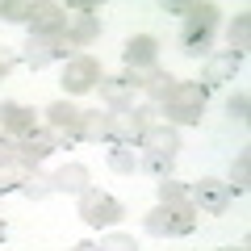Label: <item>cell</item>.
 Segmentation results:
<instances>
[{
    "mask_svg": "<svg viewBox=\"0 0 251 251\" xmlns=\"http://www.w3.org/2000/svg\"><path fill=\"white\" fill-rule=\"evenodd\" d=\"M147 234L155 239H180V234H193L197 230V205L193 201H180V205H159L143 218Z\"/></svg>",
    "mask_w": 251,
    "mask_h": 251,
    "instance_id": "obj_1",
    "label": "cell"
},
{
    "mask_svg": "<svg viewBox=\"0 0 251 251\" xmlns=\"http://www.w3.org/2000/svg\"><path fill=\"white\" fill-rule=\"evenodd\" d=\"M218 4H193L184 17V25H180V50L184 54H201L209 50V42H214V29H218Z\"/></svg>",
    "mask_w": 251,
    "mask_h": 251,
    "instance_id": "obj_2",
    "label": "cell"
},
{
    "mask_svg": "<svg viewBox=\"0 0 251 251\" xmlns=\"http://www.w3.org/2000/svg\"><path fill=\"white\" fill-rule=\"evenodd\" d=\"M205 100H209L205 84H176L172 97L163 100V113H168V122H176V126H193V122H201V113H205Z\"/></svg>",
    "mask_w": 251,
    "mask_h": 251,
    "instance_id": "obj_3",
    "label": "cell"
},
{
    "mask_svg": "<svg viewBox=\"0 0 251 251\" xmlns=\"http://www.w3.org/2000/svg\"><path fill=\"white\" fill-rule=\"evenodd\" d=\"M155 126V109H126V113H109V143L113 147H134L143 134Z\"/></svg>",
    "mask_w": 251,
    "mask_h": 251,
    "instance_id": "obj_4",
    "label": "cell"
},
{
    "mask_svg": "<svg viewBox=\"0 0 251 251\" xmlns=\"http://www.w3.org/2000/svg\"><path fill=\"white\" fill-rule=\"evenodd\" d=\"M46 126H50V134H54L59 147L80 143V109H75L72 100H54V105L46 109Z\"/></svg>",
    "mask_w": 251,
    "mask_h": 251,
    "instance_id": "obj_5",
    "label": "cell"
},
{
    "mask_svg": "<svg viewBox=\"0 0 251 251\" xmlns=\"http://www.w3.org/2000/svg\"><path fill=\"white\" fill-rule=\"evenodd\" d=\"M80 218L88 226H113L122 218V205L109 193H100V188H84L80 193Z\"/></svg>",
    "mask_w": 251,
    "mask_h": 251,
    "instance_id": "obj_6",
    "label": "cell"
},
{
    "mask_svg": "<svg viewBox=\"0 0 251 251\" xmlns=\"http://www.w3.org/2000/svg\"><path fill=\"white\" fill-rule=\"evenodd\" d=\"M100 84V63L92 59V54H75L67 67H63V88L72 92V97H80V92H92Z\"/></svg>",
    "mask_w": 251,
    "mask_h": 251,
    "instance_id": "obj_7",
    "label": "cell"
},
{
    "mask_svg": "<svg viewBox=\"0 0 251 251\" xmlns=\"http://www.w3.org/2000/svg\"><path fill=\"white\" fill-rule=\"evenodd\" d=\"M188 201H193L197 209H205V214H226V205L234 201V188L205 176V180H197V184L188 188Z\"/></svg>",
    "mask_w": 251,
    "mask_h": 251,
    "instance_id": "obj_8",
    "label": "cell"
},
{
    "mask_svg": "<svg viewBox=\"0 0 251 251\" xmlns=\"http://www.w3.org/2000/svg\"><path fill=\"white\" fill-rule=\"evenodd\" d=\"M0 130H4V134L9 138H25V134H34L38 130V113L29 105H17V100H4V105H0Z\"/></svg>",
    "mask_w": 251,
    "mask_h": 251,
    "instance_id": "obj_9",
    "label": "cell"
},
{
    "mask_svg": "<svg viewBox=\"0 0 251 251\" xmlns=\"http://www.w3.org/2000/svg\"><path fill=\"white\" fill-rule=\"evenodd\" d=\"M63 29H67L63 4H34V13H29V34L34 38H63Z\"/></svg>",
    "mask_w": 251,
    "mask_h": 251,
    "instance_id": "obj_10",
    "label": "cell"
},
{
    "mask_svg": "<svg viewBox=\"0 0 251 251\" xmlns=\"http://www.w3.org/2000/svg\"><path fill=\"white\" fill-rule=\"evenodd\" d=\"M126 80L134 84V88H143L147 97L155 100V105H163V100L172 97V88H176V80H172V75L163 72V67H143V72H130Z\"/></svg>",
    "mask_w": 251,
    "mask_h": 251,
    "instance_id": "obj_11",
    "label": "cell"
},
{
    "mask_svg": "<svg viewBox=\"0 0 251 251\" xmlns=\"http://www.w3.org/2000/svg\"><path fill=\"white\" fill-rule=\"evenodd\" d=\"M50 151H59V143H54L50 130H34V134H25V138L17 143V159L29 163V168H38V163H42Z\"/></svg>",
    "mask_w": 251,
    "mask_h": 251,
    "instance_id": "obj_12",
    "label": "cell"
},
{
    "mask_svg": "<svg viewBox=\"0 0 251 251\" xmlns=\"http://www.w3.org/2000/svg\"><path fill=\"white\" fill-rule=\"evenodd\" d=\"M122 59H126V67H130V72L155 67V59H159V42H155L151 34H138V38H130V42H126Z\"/></svg>",
    "mask_w": 251,
    "mask_h": 251,
    "instance_id": "obj_13",
    "label": "cell"
},
{
    "mask_svg": "<svg viewBox=\"0 0 251 251\" xmlns=\"http://www.w3.org/2000/svg\"><path fill=\"white\" fill-rule=\"evenodd\" d=\"M97 88H100V100H105L113 113H126V109L134 105V84L126 80V75H105Z\"/></svg>",
    "mask_w": 251,
    "mask_h": 251,
    "instance_id": "obj_14",
    "label": "cell"
},
{
    "mask_svg": "<svg viewBox=\"0 0 251 251\" xmlns=\"http://www.w3.org/2000/svg\"><path fill=\"white\" fill-rule=\"evenodd\" d=\"M143 151H147V155H168V159H176L180 134L172 130V126H151V130L143 134Z\"/></svg>",
    "mask_w": 251,
    "mask_h": 251,
    "instance_id": "obj_15",
    "label": "cell"
},
{
    "mask_svg": "<svg viewBox=\"0 0 251 251\" xmlns=\"http://www.w3.org/2000/svg\"><path fill=\"white\" fill-rule=\"evenodd\" d=\"M97 34H100V17H92V13H80V17H67V29H63V38L80 50V46H88V42H97Z\"/></svg>",
    "mask_w": 251,
    "mask_h": 251,
    "instance_id": "obj_16",
    "label": "cell"
},
{
    "mask_svg": "<svg viewBox=\"0 0 251 251\" xmlns=\"http://www.w3.org/2000/svg\"><path fill=\"white\" fill-rule=\"evenodd\" d=\"M54 42L59 38H25V50H21V63L25 67H34V72H42L46 63H54Z\"/></svg>",
    "mask_w": 251,
    "mask_h": 251,
    "instance_id": "obj_17",
    "label": "cell"
},
{
    "mask_svg": "<svg viewBox=\"0 0 251 251\" xmlns=\"http://www.w3.org/2000/svg\"><path fill=\"white\" fill-rule=\"evenodd\" d=\"M50 188H54V193H84V188H88V168H84V163H67V168H59L50 176Z\"/></svg>",
    "mask_w": 251,
    "mask_h": 251,
    "instance_id": "obj_18",
    "label": "cell"
},
{
    "mask_svg": "<svg viewBox=\"0 0 251 251\" xmlns=\"http://www.w3.org/2000/svg\"><path fill=\"white\" fill-rule=\"evenodd\" d=\"M239 54H230V50H226V54H214V59H209L205 63V80H201V84H205V88H214V84H226V80H234V72H239Z\"/></svg>",
    "mask_w": 251,
    "mask_h": 251,
    "instance_id": "obj_19",
    "label": "cell"
},
{
    "mask_svg": "<svg viewBox=\"0 0 251 251\" xmlns=\"http://www.w3.org/2000/svg\"><path fill=\"white\" fill-rule=\"evenodd\" d=\"M80 143H109V113L100 109L80 113Z\"/></svg>",
    "mask_w": 251,
    "mask_h": 251,
    "instance_id": "obj_20",
    "label": "cell"
},
{
    "mask_svg": "<svg viewBox=\"0 0 251 251\" xmlns=\"http://www.w3.org/2000/svg\"><path fill=\"white\" fill-rule=\"evenodd\" d=\"M38 168H29V163L13 159V163H0V193H9V188H21L29 176H34Z\"/></svg>",
    "mask_w": 251,
    "mask_h": 251,
    "instance_id": "obj_21",
    "label": "cell"
},
{
    "mask_svg": "<svg viewBox=\"0 0 251 251\" xmlns=\"http://www.w3.org/2000/svg\"><path fill=\"white\" fill-rule=\"evenodd\" d=\"M247 42H251V13H239L230 25V54H247Z\"/></svg>",
    "mask_w": 251,
    "mask_h": 251,
    "instance_id": "obj_22",
    "label": "cell"
},
{
    "mask_svg": "<svg viewBox=\"0 0 251 251\" xmlns=\"http://www.w3.org/2000/svg\"><path fill=\"white\" fill-rule=\"evenodd\" d=\"M155 193H159V205H180V201H188V184H180V180H159L155 184Z\"/></svg>",
    "mask_w": 251,
    "mask_h": 251,
    "instance_id": "obj_23",
    "label": "cell"
},
{
    "mask_svg": "<svg viewBox=\"0 0 251 251\" xmlns=\"http://www.w3.org/2000/svg\"><path fill=\"white\" fill-rule=\"evenodd\" d=\"M109 168L113 172H134V168H143V159L134 155V147H113L109 151Z\"/></svg>",
    "mask_w": 251,
    "mask_h": 251,
    "instance_id": "obj_24",
    "label": "cell"
},
{
    "mask_svg": "<svg viewBox=\"0 0 251 251\" xmlns=\"http://www.w3.org/2000/svg\"><path fill=\"white\" fill-rule=\"evenodd\" d=\"M29 13H34L29 0H0V17L4 21H29Z\"/></svg>",
    "mask_w": 251,
    "mask_h": 251,
    "instance_id": "obj_25",
    "label": "cell"
},
{
    "mask_svg": "<svg viewBox=\"0 0 251 251\" xmlns=\"http://www.w3.org/2000/svg\"><path fill=\"white\" fill-rule=\"evenodd\" d=\"M46 193H54V188H50V176H38V172L21 184V197H29V201H42Z\"/></svg>",
    "mask_w": 251,
    "mask_h": 251,
    "instance_id": "obj_26",
    "label": "cell"
},
{
    "mask_svg": "<svg viewBox=\"0 0 251 251\" xmlns=\"http://www.w3.org/2000/svg\"><path fill=\"white\" fill-rule=\"evenodd\" d=\"M247 184H251V155L247 151H243L239 155V159H234V197H239V193H247Z\"/></svg>",
    "mask_w": 251,
    "mask_h": 251,
    "instance_id": "obj_27",
    "label": "cell"
},
{
    "mask_svg": "<svg viewBox=\"0 0 251 251\" xmlns=\"http://www.w3.org/2000/svg\"><path fill=\"white\" fill-rule=\"evenodd\" d=\"M172 163H176V159H168V155H143V168L151 172V176H159V180L172 176Z\"/></svg>",
    "mask_w": 251,
    "mask_h": 251,
    "instance_id": "obj_28",
    "label": "cell"
},
{
    "mask_svg": "<svg viewBox=\"0 0 251 251\" xmlns=\"http://www.w3.org/2000/svg\"><path fill=\"white\" fill-rule=\"evenodd\" d=\"M100 251H138V243H134V234H109L100 243Z\"/></svg>",
    "mask_w": 251,
    "mask_h": 251,
    "instance_id": "obj_29",
    "label": "cell"
},
{
    "mask_svg": "<svg viewBox=\"0 0 251 251\" xmlns=\"http://www.w3.org/2000/svg\"><path fill=\"white\" fill-rule=\"evenodd\" d=\"M226 113H230L234 122H247V92H234L230 105H226Z\"/></svg>",
    "mask_w": 251,
    "mask_h": 251,
    "instance_id": "obj_30",
    "label": "cell"
},
{
    "mask_svg": "<svg viewBox=\"0 0 251 251\" xmlns=\"http://www.w3.org/2000/svg\"><path fill=\"white\" fill-rule=\"evenodd\" d=\"M13 159H17V138L0 134V163H13Z\"/></svg>",
    "mask_w": 251,
    "mask_h": 251,
    "instance_id": "obj_31",
    "label": "cell"
},
{
    "mask_svg": "<svg viewBox=\"0 0 251 251\" xmlns=\"http://www.w3.org/2000/svg\"><path fill=\"white\" fill-rule=\"evenodd\" d=\"M188 0H163V13H172V17H188Z\"/></svg>",
    "mask_w": 251,
    "mask_h": 251,
    "instance_id": "obj_32",
    "label": "cell"
},
{
    "mask_svg": "<svg viewBox=\"0 0 251 251\" xmlns=\"http://www.w3.org/2000/svg\"><path fill=\"white\" fill-rule=\"evenodd\" d=\"M13 63H17V54H13L9 46H0V80H4V75L13 72Z\"/></svg>",
    "mask_w": 251,
    "mask_h": 251,
    "instance_id": "obj_33",
    "label": "cell"
},
{
    "mask_svg": "<svg viewBox=\"0 0 251 251\" xmlns=\"http://www.w3.org/2000/svg\"><path fill=\"white\" fill-rule=\"evenodd\" d=\"M72 251H100V247H97V243H75Z\"/></svg>",
    "mask_w": 251,
    "mask_h": 251,
    "instance_id": "obj_34",
    "label": "cell"
},
{
    "mask_svg": "<svg viewBox=\"0 0 251 251\" xmlns=\"http://www.w3.org/2000/svg\"><path fill=\"white\" fill-rule=\"evenodd\" d=\"M4 234H9V226H4V218H0V243H4Z\"/></svg>",
    "mask_w": 251,
    "mask_h": 251,
    "instance_id": "obj_35",
    "label": "cell"
},
{
    "mask_svg": "<svg viewBox=\"0 0 251 251\" xmlns=\"http://www.w3.org/2000/svg\"><path fill=\"white\" fill-rule=\"evenodd\" d=\"M226 251H243V247H226Z\"/></svg>",
    "mask_w": 251,
    "mask_h": 251,
    "instance_id": "obj_36",
    "label": "cell"
}]
</instances>
